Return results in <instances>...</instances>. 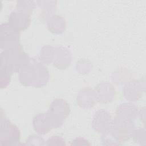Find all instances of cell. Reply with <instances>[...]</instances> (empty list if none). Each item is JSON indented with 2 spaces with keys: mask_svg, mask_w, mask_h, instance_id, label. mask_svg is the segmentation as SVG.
Instances as JSON below:
<instances>
[{
  "mask_svg": "<svg viewBox=\"0 0 146 146\" xmlns=\"http://www.w3.org/2000/svg\"><path fill=\"white\" fill-rule=\"evenodd\" d=\"M49 78L46 67L34 58H30L29 63L19 72V82L25 86L42 87L46 85Z\"/></svg>",
  "mask_w": 146,
  "mask_h": 146,
  "instance_id": "obj_1",
  "label": "cell"
},
{
  "mask_svg": "<svg viewBox=\"0 0 146 146\" xmlns=\"http://www.w3.org/2000/svg\"><path fill=\"white\" fill-rule=\"evenodd\" d=\"M30 58L23 51V47L2 50L0 55V71L12 75L19 72L30 62Z\"/></svg>",
  "mask_w": 146,
  "mask_h": 146,
  "instance_id": "obj_2",
  "label": "cell"
},
{
  "mask_svg": "<svg viewBox=\"0 0 146 146\" xmlns=\"http://www.w3.org/2000/svg\"><path fill=\"white\" fill-rule=\"evenodd\" d=\"M21 139V132L17 125L12 123L1 112L0 145L13 146L18 145Z\"/></svg>",
  "mask_w": 146,
  "mask_h": 146,
  "instance_id": "obj_3",
  "label": "cell"
},
{
  "mask_svg": "<svg viewBox=\"0 0 146 146\" xmlns=\"http://www.w3.org/2000/svg\"><path fill=\"white\" fill-rule=\"evenodd\" d=\"M20 31L15 29L8 22L0 26V47L6 50L21 47L20 44Z\"/></svg>",
  "mask_w": 146,
  "mask_h": 146,
  "instance_id": "obj_4",
  "label": "cell"
},
{
  "mask_svg": "<svg viewBox=\"0 0 146 146\" xmlns=\"http://www.w3.org/2000/svg\"><path fill=\"white\" fill-rule=\"evenodd\" d=\"M47 112L54 122L55 128H60L70 113L69 104L63 99H56L50 104Z\"/></svg>",
  "mask_w": 146,
  "mask_h": 146,
  "instance_id": "obj_5",
  "label": "cell"
},
{
  "mask_svg": "<svg viewBox=\"0 0 146 146\" xmlns=\"http://www.w3.org/2000/svg\"><path fill=\"white\" fill-rule=\"evenodd\" d=\"M33 126L35 132L40 135H45L55 128L54 122L47 112L36 115L33 119Z\"/></svg>",
  "mask_w": 146,
  "mask_h": 146,
  "instance_id": "obj_6",
  "label": "cell"
},
{
  "mask_svg": "<svg viewBox=\"0 0 146 146\" xmlns=\"http://www.w3.org/2000/svg\"><path fill=\"white\" fill-rule=\"evenodd\" d=\"M112 121L110 113L104 110H100L93 116L92 127L95 131L103 133L110 128Z\"/></svg>",
  "mask_w": 146,
  "mask_h": 146,
  "instance_id": "obj_7",
  "label": "cell"
},
{
  "mask_svg": "<svg viewBox=\"0 0 146 146\" xmlns=\"http://www.w3.org/2000/svg\"><path fill=\"white\" fill-rule=\"evenodd\" d=\"M8 23L19 31L25 30L30 25V15L20 11H13L9 16Z\"/></svg>",
  "mask_w": 146,
  "mask_h": 146,
  "instance_id": "obj_8",
  "label": "cell"
},
{
  "mask_svg": "<svg viewBox=\"0 0 146 146\" xmlns=\"http://www.w3.org/2000/svg\"><path fill=\"white\" fill-rule=\"evenodd\" d=\"M95 92L97 102L102 103H107L112 100L115 95V89L113 86L107 82L98 84Z\"/></svg>",
  "mask_w": 146,
  "mask_h": 146,
  "instance_id": "obj_9",
  "label": "cell"
},
{
  "mask_svg": "<svg viewBox=\"0 0 146 146\" xmlns=\"http://www.w3.org/2000/svg\"><path fill=\"white\" fill-rule=\"evenodd\" d=\"M72 55L70 51L62 46L55 48L54 66L59 69H66L71 64Z\"/></svg>",
  "mask_w": 146,
  "mask_h": 146,
  "instance_id": "obj_10",
  "label": "cell"
},
{
  "mask_svg": "<svg viewBox=\"0 0 146 146\" xmlns=\"http://www.w3.org/2000/svg\"><path fill=\"white\" fill-rule=\"evenodd\" d=\"M123 91L124 97L127 100L137 101L142 96L141 83L136 79H132L125 84Z\"/></svg>",
  "mask_w": 146,
  "mask_h": 146,
  "instance_id": "obj_11",
  "label": "cell"
},
{
  "mask_svg": "<svg viewBox=\"0 0 146 146\" xmlns=\"http://www.w3.org/2000/svg\"><path fill=\"white\" fill-rule=\"evenodd\" d=\"M138 115L137 107L131 103H124L117 107L115 117L126 120L135 121Z\"/></svg>",
  "mask_w": 146,
  "mask_h": 146,
  "instance_id": "obj_12",
  "label": "cell"
},
{
  "mask_svg": "<svg viewBox=\"0 0 146 146\" xmlns=\"http://www.w3.org/2000/svg\"><path fill=\"white\" fill-rule=\"evenodd\" d=\"M96 97L95 91L90 88H86L81 90L76 99L78 105L84 108H88L94 106L96 102Z\"/></svg>",
  "mask_w": 146,
  "mask_h": 146,
  "instance_id": "obj_13",
  "label": "cell"
},
{
  "mask_svg": "<svg viewBox=\"0 0 146 146\" xmlns=\"http://www.w3.org/2000/svg\"><path fill=\"white\" fill-rule=\"evenodd\" d=\"M47 26L50 31L59 34L63 33L66 29V21L59 15H54L47 21Z\"/></svg>",
  "mask_w": 146,
  "mask_h": 146,
  "instance_id": "obj_14",
  "label": "cell"
},
{
  "mask_svg": "<svg viewBox=\"0 0 146 146\" xmlns=\"http://www.w3.org/2000/svg\"><path fill=\"white\" fill-rule=\"evenodd\" d=\"M54 50L55 48L49 45L43 47L40 51L39 60L46 64H49L53 62Z\"/></svg>",
  "mask_w": 146,
  "mask_h": 146,
  "instance_id": "obj_15",
  "label": "cell"
},
{
  "mask_svg": "<svg viewBox=\"0 0 146 146\" xmlns=\"http://www.w3.org/2000/svg\"><path fill=\"white\" fill-rule=\"evenodd\" d=\"M35 7V3L33 1H18L16 10L31 15Z\"/></svg>",
  "mask_w": 146,
  "mask_h": 146,
  "instance_id": "obj_16",
  "label": "cell"
},
{
  "mask_svg": "<svg viewBox=\"0 0 146 146\" xmlns=\"http://www.w3.org/2000/svg\"><path fill=\"white\" fill-rule=\"evenodd\" d=\"M39 3H41L40 1H39ZM56 1H50L49 4L47 3V1H45V5L39 4V6L42 9V12L41 15V19H44V20H47L48 19V17L52 14L56 10Z\"/></svg>",
  "mask_w": 146,
  "mask_h": 146,
  "instance_id": "obj_17",
  "label": "cell"
},
{
  "mask_svg": "<svg viewBox=\"0 0 146 146\" xmlns=\"http://www.w3.org/2000/svg\"><path fill=\"white\" fill-rule=\"evenodd\" d=\"M133 140L135 143L140 144H145V131L143 128H138L135 129L132 133Z\"/></svg>",
  "mask_w": 146,
  "mask_h": 146,
  "instance_id": "obj_18",
  "label": "cell"
},
{
  "mask_svg": "<svg viewBox=\"0 0 146 146\" xmlns=\"http://www.w3.org/2000/svg\"><path fill=\"white\" fill-rule=\"evenodd\" d=\"M26 144L29 145H43L46 144L44 139L40 136L31 135L26 140Z\"/></svg>",
  "mask_w": 146,
  "mask_h": 146,
  "instance_id": "obj_19",
  "label": "cell"
},
{
  "mask_svg": "<svg viewBox=\"0 0 146 146\" xmlns=\"http://www.w3.org/2000/svg\"><path fill=\"white\" fill-rule=\"evenodd\" d=\"M11 75L5 71H0V87L1 88H6L10 83Z\"/></svg>",
  "mask_w": 146,
  "mask_h": 146,
  "instance_id": "obj_20",
  "label": "cell"
},
{
  "mask_svg": "<svg viewBox=\"0 0 146 146\" xmlns=\"http://www.w3.org/2000/svg\"><path fill=\"white\" fill-rule=\"evenodd\" d=\"M47 145H64L65 140L62 137L59 136H52L50 137L46 143Z\"/></svg>",
  "mask_w": 146,
  "mask_h": 146,
  "instance_id": "obj_21",
  "label": "cell"
}]
</instances>
